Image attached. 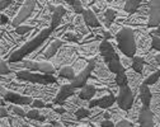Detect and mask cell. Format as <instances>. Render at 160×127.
Segmentation results:
<instances>
[{
    "label": "cell",
    "instance_id": "cell-1",
    "mask_svg": "<svg viewBox=\"0 0 160 127\" xmlns=\"http://www.w3.org/2000/svg\"><path fill=\"white\" fill-rule=\"evenodd\" d=\"M53 32V29L51 27L48 28H43L42 31H39V33L33 38L27 41L26 43L21 47H18L10 56H8V62L9 64H17L23 61V58L26 56L32 55L34 51H37L41 46H43V43L46 42V39H48V37L51 36V33Z\"/></svg>",
    "mask_w": 160,
    "mask_h": 127
},
{
    "label": "cell",
    "instance_id": "cell-2",
    "mask_svg": "<svg viewBox=\"0 0 160 127\" xmlns=\"http://www.w3.org/2000/svg\"><path fill=\"white\" fill-rule=\"evenodd\" d=\"M117 47L125 56L132 58L136 56L137 46H136V38H135V31L130 27H122V29L116 34Z\"/></svg>",
    "mask_w": 160,
    "mask_h": 127
},
{
    "label": "cell",
    "instance_id": "cell-3",
    "mask_svg": "<svg viewBox=\"0 0 160 127\" xmlns=\"http://www.w3.org/2000/svg\"><path fill=\"white\" fill-rule=\"evenodd\" d=\"M9 68L12 70V73H15V74L22 71V70H28V71H32V73L38 71L41 74H48V75H53L56 73L55 66L51 62H47V61L23 60L21 62H17V64H9Z\"/></svg>",
    "mask_w": 160,
    "mask_h": 127
},
{
    "label": "cell",
    "instance_id": "cell-4",
    "mask_svg": "<svg viewBox=\"0 0 160 127\" xmlns=\"http://www.w3.org/2000/svg\"><path fill=\"white\" fill-rule=\"evenodd\" d=\"M17 80L19 81H28L33 84H41V85H48V84H55L57 81L56 76L41 73H32L28 70H22L17 73Z\"/></svg>",
    "mask_w": 160,
    "mask_h": 127
},
{
    "label": "cell",
    "instance_id": "cell-5",
    "mask_svg": "<svg viewBox=\"0 0 160 127\" xmlns=\"http://www.w3.org/2000/svg\"><path fill=\"white\" fill-rule=\"evenodd\" d=\"M116 102L118 104V108L122 109L125 112H128L135 103V93L131 90L128 85L125 87H119L118 94L116 97Z\"/></svg>",
    "mask_w": 160,
    "mask_h": 127
},
{
    "label": "cell",
    "instance_id": "cell-6",
    "mask_svg": "<svg viewBox=\"0 0 160 127\" xmlns=\"http://www.w3.org/2000/svg\"><path fill=\"white\" fill-rule=\"evenodd\" d=\"M36 8H37V2H34V0H27V2H24L21 10L18 12L17 17L12 20V27L17 28L19 26H22V23H24L27 19L31 18V15H33Z\"/></svg>",
    "mask_w": 160,
    "mask_h": 127
},
{
    "label": "cell",
    "instance_id": "cell-7",
    "mask_svg": "<svg viewBox=\"0 0 160 127\" xmlns=\"http://www.w3.org/2000/svg\"><path fill=\"white\" fill-rule=\"evenodd\" d=\"M95 65H97V58H90V60L88 61V66H87L82 73H80V74H78V75L75 76V79L70 83L71 87H74V88H76V89L84 88L87 84H88V80H89L92 73H93L94 69H95Z\"/></svg>",
    "mask_w": 160,
    "mask_h": 127
},
{
    "label": "cell",
    "instance_id": "cell-8",
    "mask_svg": "<svg viewBox=\"0 0 160 127\" xmlns=\"http://www.w3.org/2000/svg\"><path fill=\"white\" fill-rule=\"evenodd\" d=\"M148 5H149L148 27L158 28L160 26V0H150Z\"/></svg>",
    "mask_w": 160,
    "mask_h": 127
},
{
    "label": "cell",
    "instance_id": "cell-9",
    "mask_svg": "<svg viewBox=\"0 0 160 127\" xmlns=\"http://www.w3.org/2000/svg\"><path fill=\"white\" fill-rule=\"evenodd\" d=\"M2 99H5V102H9L12 104H17V105H31L33 103V97L29 95H24L21 93H15L12 90H8L7 95Z\"/></svg>",
    "mask_w": 160,
    "mask_h": 127
},
{
    "label": "cell",
    "instance_id": "cell-10",
    "mask_svg": "<svg viewBox=\"0 0 160 127\" xmlns=\"http://www.w3.org/2000/svg\"><path fill=\"white\" fill-rule=\"evenodd\" d=\"M116 102V95L109 93L107 95H103L101 98H95V99H92L90 102H88V105H89V108H94V107H98V108H101V109H108L111 108L112 105L114 104Z\"/></svg>",
    "mask_w": 160,
    "mask_h": 127
},
{
    "label": "cell",
    "instance_id": "cell-11",
    "mask_svg": "<svg viewBox=\"0 0 160 127\" xmlns=\"http://www.w3.org/2000/svg\"><path fill=\"white\" fill-rule=\"evenodd\" d=\"M99 52H101V57L103 58V61L106 64H109L118 55L114 50L113 43H111V42L107 39H103L101 42V45H99Z\"/></svg>",
    "mask_w": 160,
    "mask_h": 127
},
{
    "label": "cell",
    "instance_id": "cell-12",
    "mask_svg": "<svg viewBox=\"0 0 160 127\" xmlns=\"http://www.w3.org/2000/svg\"><path fill=\"white\" fill-rule=\"evenodd\" d=\"M79 89L71 87V84H64V85H61V88H60V90L57 92L56 97L53 98V103H57V104H62L65 103L70 97H72Z\"/></svg>",
    "mask_w": 160,
    "mask_h": 127
},
{
    "label": "cell",
    "instance_id": "cell-13",
    "mask_svg": "<svg viewBox=\"0 0 160 127\" xmlns=\"http://www.w3.org/2000/svg\"><path fill=\"white\" fill-rule=\"evenodd\" d=\"M62 46H64V41H61V39H53L52 42H50V45L46 47L43 53L38 56V58H43L45 61L46 60H51L52 57L56 56V53L60 51V48H61Z\"/></svg>",
    "mask_w": 160,
    "mask_h": 127
},
{
    "label": "cell",
    "instance_id": "cell-14",
    "mask_svg": "<svg viewBox=\"0 0 160 127\" xmlns=\"http://www.w3.org/2000/svg\"><path fill=\"white\" fill-rule=\"evenodd\" d=\"M154 113L150 108L142 107L138 113V124L140 127H154Z\"/></svg>",
    "mask_w": 160,
    "mask_h": 127
},
{
    "label": "cell",
    "instance_id": "cell-15",
    "mask_svg": "<svg viewBox=\"0 0 160 127\" xmlns=\"http://www.w3.org/2000/svg\"><path fill=\"white\" fill-rule=\"evenodd\" d=\"M138 97H140V100L142 103V107H146V108H150V104H151V99H152V93L149 88V85L146 84H141L138 87Z\"/></svg>",
    "mask_w": 160,
    "mask_h": 127
},
{
    "label": "cell",
    "instance_id": "cell-16",
    "mask_svg": "<svg viewBox=\"0 0 160 127\" xmlns=\"http://www.w3.org/2000/svg\"><path fill=\"white\" fill-rule=\"evenodd\" d=\"M66 9L62 7V5H57V8H56V10H55V13L53 14H51V28L53 29V32L58 28V26H60V23L62 22V19H64V17L66 15Z\"/></svg>",
    "mask_w": 160,
    "mask_h": 127
},
{
    "label": "cell",
    "instance_id": "cell-17",
    "mask_svg": "<svg viewBox=\"0 0 160 127\" xmlns=\"http://www.w3.org/2000/svg\"><path fill=\"white\" fill-rule=\"evenodd\" d=\"M83 19H84L85 26H88V27H90V28L97 29V28H101V26H102L101 22L98 20L97 14H95L92 9H85V10H84V13H83Z\"/></svg>",
    "mask_w": 160,
    "mask_h": 127
},
{
    "label": "cell",
    "instance_id": "cell-18",
    "mask_svg": "<svg viewBox=\"0 0 160 127\" xmlns=\"http://www.w3.org/2000/svg\"><path fill=\"white\" fill-rule=\"evenodd\" d=\"M116 18H117V12H116L114 9H112V8H107V9L103 12L102 15H99V17H98V20L103 22L104 26H106L107 28H111V26H112V23H113V20H114Z\"/></svg>",
    "mask_w": 160,
    "mask_h": 127
},
{
    "label": "cell",
    "instance_id": "cell-19",
    "mask_svg": "<svg viewBox=\"0 0 160 127\" xmlns=\"http://www.w3.org/2000/svg\"><path fill=\"white\" fill-rule=\"evenodd\" d=\"M74 58H75V53H74L72 50H70V48H62L61 47V51L58 52V55L56 57V62L57 64H64V65L66 66V64H69Z\"/></svg>",
    "mask_w": 160,
    "mask_h": 127
},
{
    "label": "cell",
    "instance_id": "cell-20",
    "mask_svg": "<svg viewBox=\"0 0 160 127\" xmlns=\"http://www.w3.org/2000/svg\"><path fill=\"white\" fill-rule=\"evenodd\" d=\"M97 94V89L94 85H92V84H87V85L84 88L80 89V93H79V98L83 99L85 102H90Z\"/></svg>",
    "mask_w": 160,
    "mask_h": 127
},
{
    "label": "cell",
    "instance_id": "cell-21",
    "mask_svg": "<svg viewBox=\"0 0 160 127\" xmlns=\"http://www.w3.org/2000/svg\"><path fill=\"white\" fill-rule=\"evenodd\" d=\"M107 65H108L109 71H111L112 74H114V75L121 74V73H125V71H126V69L123 68L122 62H121V57H119L118 55H117L109 64H107Z\"/></svg>",
    "mask_w": 160,
    "mask_h": 127
},
{
    "label": "cell",
    "instance_id": "cell-22",
    "mask_svg": "<svg viewBox=\"0 0 160 127\" xmlns=\"http://www.w3.org/2000/svg\"><path fill=\"white\" fill-rule=\"evenodd\" d=\"M94 71L97 73V76H99L101 79H103L104 81L113 79V75H112V73L109 71V69H108V70L106 69V66L103 65V64H98V62H97V65H95V69H94Z\"/></svg>",
    "mask_w": 160,
    "mask_h": 127
},
{
    "label": "cell",
    "instance_id": "cell-23",
    "mask_svg": "<svg viewBox=\"0 0 160 127\" xmlns=\"http://www.w3.org/2000/svg\"><path fill=\"white\" fill-rule=\"evenodd\" d=\"M58 76L60 78H62V79H66V80H69L70 83L75 79V70H74V68L72 66H69V65H66V66H62L61 69L58 70Z\"/></svg>",
    "mask_w": 160,
    "mask_h": 127
},
{
    "label": "cell",
    "instance_id": "cell-24",
    "mask_svg": "<svg viewBox=\"0 0 160 127\" xmlns=\"http://www.w3.org/2000/svg\"><path fill=\"white\" fill-rule=\"evenodd\" d=\"M141 4H142V2H140V0H127V2H125L123 9H125L126 13L133 14V13H136L140 9Z\"/></svg>",
    "mask_w": 160,
    "mask_h": 127
},
{
    "label": "cell",
    "instance_id": "cell-25",
    "mask_svg": "<svg viewBox=\"0 0 160 127\" xmlns=\"http://www.w3.org/2000/svg\"><path fill=\"white\" fill-rule=\"evenodd\" d=\"M144 66H145L144 57H141V56H133L132 57V70L135 73L141 75L142 70H144Z\"/></svg>",
    "mask_w": 160,
    "mask_h": 127
},
{
    "label": "cell",
    "instance_id": "cell-26",
    "mask_svg": "<svg viewBox=\"0 0 160 127\" xmlns=\"http://www.w3.org/2000/svg\"><path fill=\"white\" fill-rule=\"evenodd\" d=\"M126 75H127V79H128V84H131L133 88H138L142 84V81H141L142 78L140 76V74H137L135 71H127Z\"/></svg>",
    "mask_w": 160,
    "mask_h": 127
},
{
    "label": "cell",
    "instance_id": "cell-27",
    "mask_svg": "<svg viewBox=\"0 0 160 127\" xmlns=\"http://www.w3.org/2000/svg\"><path fill=\"white\" fill-rule=\"evenodd\" d=\"M27 118L31 119V121H38V122H45L46 121V116H42L38 109H34V108H32L27 112Z\"/></svg>",
    "mask_w": 160,
    "mask_h": 127
},
{
    "label": "cell",
    "instance_id": "cell-28",
    "mask_svg": "<svg viewBox=\"0 0 160 127\" xmlns=\"http://www.w3.org/2000/svg\"><path fill=\"white\" fill-rule=\"evenodd\" d=\"M66 4L71 5V8L74 9V12L76 14H82L83 15V13L85 10L84 7H83V3L80 2V0H69V2H66Z\"/></svg>",
    "mask_w": 160,
    "mask_h": 127
},
{
    "label": "cell",
    "instance_id": "cell-29",
    "mask_svg": "<svg viewBox=\"0 0 160 127\" xmlns=\"http://www.w3.org/2000/svg\"><path fill=\"white\" fill-rule=\"evenodd\" d=\"M160 79V70H156L155 73H152L151 75H149L146 79H144V84H146V85H154V84H156Z\"/></svg>",
    "mask_w": 160,
    "mask_h": 127
},
{
    "label": "cell",
    "instance_id": "cell-30",
    "mask_svg": "<svg viewBox=\"0 0 160 127\" xmlns=\"http://www.w3.org/2000/svg\"><path fill=\"white\" fill-rule=\"evenodd\" d=\"M114 83L117 84L118 87H125V85H128V79H127L126 71H125V73H121V74H117V75L114 76Z\"/></svg>",
    "mask_w": 160,
    "mask_h": 127
},
{
    "label": "cell",
    "instance_id": "cell-31",
    "mask_svg": "<svg viewBox=\"0 0 160 127\" xmlns=\"http://www.w3.org/2000/svg\"><path fill=\"white\" fill-rule=\"evenodd\" d=\"M8 111L10 112H13L14 114H17L18 117H27V113H26V111L22 108V107H18V105L17 104H9L8 105Z\"/></svg>",
    "mask_w": 160,
    "mask_h": 127
},
{
    "label": "cell",
    "instance_id": "cell-32",
    "mask_svg": "<svg viewBox=\"0 0 160 127\" xmlns=\"http://www.w3.org/2000/svg\"><path fill=\"white\" fill-rule=\"evenodd\" d=\"M92 114V111L82 107V108H78L76 112H75V116L79 118V119H84V118H88L89 116Z\"/></svg>",
    "mask_w": 160,
    "mask_h": 127
},
{
    "label": "cell",
    "instance_id": "cell-33",
    "mask_svg": "<svg viewBox=\"0 0 160 127\" xmlns=\"http://www.w3.org/2000/svg\"><path fill=\"white\" fill-rule=\"evenodd\" d=\"M34 28L33 27H31V26H19V27H17L15 29H14V32L17 33V34H19V36H24V34H28L31 31H33Z\"/></svg>",
    "mask_w": 160,
    "mask_h": 127
},
{
    "label": "cell",
    "instance_id": "cell-34",
    "mask_svg": "<svg viewBox=\"0 0 160 127\" xmlns=\"http://www.w3.org/2000/svg\"><path fill=\"white\" fill-rule=\"evenodd\" d=\"M62 37H64L65 41H70V42H79L80 38H82V36H80V34L74 33V32H66Z\"/></svg>",
    "mask_w": 160,
    "mask_h": 127
},
{
    "label": "cell",
    "instance_id": "cell-35",
    "mask_svg": "<svg viewBox=\"0 0 160 127\" xmlns=\"http://www.w3.org/2000/svg\"><path fill=\"white\" fill-rule=\"evenodd\" d=\"M14 79H17V74L15 73H10L8 75H2L0 76V81H2V84H4V85H7V83L10 84Z\"/></svg>",
    "mask_w": 160,
    "mask_h": 127
},
{
    "label": "cell",
    "instance_id": "cell-36",
    "mask_svg": "<svg viewBox=\"0 0 160 127\" xmlns=\"http://www.w3.org/2000/svg\"><path fill=\"white\" fill-rule=\"evenodd\" d=\"M10 73H12V70H10V68H9L8 61L2 60V62H0V75H8V74H10Z\"/></svg>",
    "mask_w": 160,
    "mask_h": 127
},
{
    "label": "cell",
    "instance_id": "cell-37",
    "mask_svg": "<svg viewBox=\"0 0 160 127\" xmlns=\"http://www.w3.org/2000/svg\"><path fill=\"white\" fill-rule=\"evenodd\" d=\"M87 66H88V61H85V60H78V61L74 64V70H78L79 74H80Z\"/></svg>",
    "mask_w": 160,
    "mask_h": 127
},
{
    "label": "cell",
    "instance_id": "cell-38",
    "mask_svg": "<svg viewBox=\"0 0 160 127\" xmlns=\"http://www.w3.org/2000/svg\"><path fill=\"white\" fill-rule=\"evenodd\" d=\"M31 107L34 109H43V108H46V104L42 99H34L33 103L31 104Z\"/></svg>",
    "mask_w": 160,
    "mask_h": 127
},
{
    "label": "cell",
    "instance_id": "cell-39",
    "mask_svg": "<svg viewBox=\"0 0 160 127\" xmlns=\"http://www.w3.org/2000/svg\"><path fill=\"white\" fill-rule=\"evenodd\" d=\"M156 70H155V66H152V65H149V64H148V65H146V64H145V66H144V70H142V75L145 76V79L149 76V75H151L152 73H155Z\"/></svg>",
    "mask_w": 160,
    "mask_h": 127
},
{
    "label": "cell",
    "instance_id": "cell-40",
    "mask_svg": "<svg viewBox=\"0 0 160 127\" xmlns=\"http://www.w3.org/2000/svg\"><path fill=\"white\" fill-rule=\"evenodd\" d=\"M13 4H14L13 0H2V2H0V10H2V13H3L8 8H10Z\"/></svg>",
    "mask_w": 160,
    "mask_h": 127
},
{
    "label": "cell",
    "instance_id": "cell-41",
    "mask_svg": "<svg viewBox=\"0 0 160 127\" xmlns=\"http://www.w3.org/2000/svg\"><path fill=\"white\" fill-rule=\"evenodd\" d=\"M151 47L152 50L160 52V38L159 37H151Z\"/></svg>",
    "mask_w": 160,
    "mask_h": 127
},
{
    "label": "cell",
    "instance_id": "cell-42",
    "mask_svg": "<svg viewBox=\"0 0 160 127\" xmlns=\"http://www.w3.org/2000/svg\"><path fill=\"white\" fill-rule=\"evenodd\" d=\"M121 62H122V65H123V68H125V69H127V68L132 66V58H130V57H127V56H123Z\"/></svg>",
    "mask_w": 160,
    "mask_h": 127
},
{
    "label": "cell",
    "instance_id": "cell-43",
    "mask_svg": "<svg viewBox=\"0 0 160 127\" xmlns=\"http://www.w3.org/2000/svg\"><path fill=\"white\" fill-rule=\"evenodd\" d=\"M8 23L10 24V22H9V17H8L7 14L2 13V14H0V26H7Z\"/></svg>",
    "mask_w": 160,
    "mask_h": 127
},
{
    "label": "cell",
    "instance_id": "cell-44",
    "mask_svg": "<svg viewBox=\"0 0 160 127\" xmlns=\"http://www.w3.org/2000/svg\"><path fill=\"white\" fill-rule=\"evenodd\" d=\"M116 127H132V123L127 119H121L119 122L116 123Z\"/></svg>",
    "mask_w": 160,
    "mask_h": 127
},
{
    "label": "cell",
    "instance_id": "cell-45",
    "mask_svg": "<svg viewBox=\"0 0 160 127\" xmlns=\"http://www.w3.org/2000/svg\"><path fill=\"white\" fill-rule=\"evenodd\" d=\"M101 127H116V123L111 119H103L101 122Z\"/></svg>",
    "mask_w": 160,
    "mask_h": 127
},
{
    "label": "cell",
    "instance_id": "cell-46",
    "mask_svg": "<svg viewBox=\"0 0 160 127\" xmlns=\"http://www.w3.org/2000/svg\"><path fill=\"white\" fill-rule=\"evenodd\" d=\"M0 116H2V118H3V117H9L10 114L8 113V109L5 107H0Z\"/></svg>",
    "mask_w": 160,
    "mask_h": 127
},
{
    "label": "cell",
    "instance_id": "cell-47",
    "mask_svg": "<svg viewBox=\"0 0 160 127\" xmlns=\"http://www.w3.org/2000/svg\"><path fill=\"white\" fill-rule=\"evenodd\" d=\"M55 112L58 113V114H65L66 113V108L65 107H57V108H55Z\"/></svg>",
    "mask_w": 160,
    "mask_h": 127
},
{
    "label": "cell",
    "instance_id": "cell-48",
    "mask_svg": "<svg viewBox=\"0 0 160 127\" xmlns=\"http://www.w3.org/2000/svg\"><path fill=\"white\" fill-rule=\"evenodd\" d=\"M151 37H159L160 38V26L156 28V31L151 32Z\"/></svg>",
    "mask_w": 160,
    "mask_h": 127
},
{
    "label": "cell",
    "instance_id": "cell-49",
    "mask_svg": "<svg viewBox=\"0 0 160 127\" xmlns=\"http://www.w3.org/2000/svg\"><path fill=\"white\" fill-rule=\"evenodd\" d=\"M50 123L52 124V127H64L62 123H60L58 121H50Z\"/></svg>",
    "mask_w": 160,
    "mask_h": 127
},
{
    "label": "cell",
    "instance_id": "cell-50",
    "mask_svg": "<svg viewBox=\"0 0 160 127\" xmlns=\"http://www.w3.org/2000/svg\"><path fill=\"white\" fill-rule=\"evenodd\" d=\"M0 92H2V98H4V97L7 95V93H8V90H7L5 87H3V85H0Z\"/></svg>",
    "mask_w": 160,
    "mask_h": 127
},
{
    "label": "cell",
    "instance_id": "cell-51",
    "mask_svg": "<svg viewBox=\"0 0 160 127\" xmlns=\"http://www.w3.org/2000/svg\"><path fill=\"white\" fill-rule=\"evenodd\" d=\"M154 57H155V61H156V64L160 66V53H155L154 55Z\"/></svg>",
    "mask_w": 160,
    "mask_h": 127
},
{
    "label": "cell",
    "instance_id": "cell-52",
    "mask_svg": "<svg viewBox=\"0 0 160 127\" xmlns=\"http://www.w3.org/2000/svg\"><path fill=\"white\" fill-rule=\"evenodd\" d=\"M103 117H104V119H111V113L109 112H106V113H103Z\"/></svg>",
    "mask_w": 160,
    "mask_h": 127
},
{
    "label": "cell",
    "instance_id": "cell-53",
    "mask_svg": "<svg viewBox=\"0 0 160 127\" xmlns=\"http://www.w3.org/2000/svg\"><path fill=\"white\" fill-rule=\"evenodd\" d=\"M41 127H52V124H51V123H47V124H43V126H41Z\"/></svg>",
    "mask_w": 160,
    "mask_h": 127
},
{
    "label": "cell",
    "instance_id": "cell-54",
    "mask_svg": "<svg viewBox=\"0 0 160 127\" xmlns=\"http://www.w3.org/2000/svg\"><path fill=\"white\" fill-rule=\"evenodd\" d=\"M79 127H89V126H79Z\"/></svg>",
    "mask_w": 160,
    "mask_h": 127
}]
</instances>
